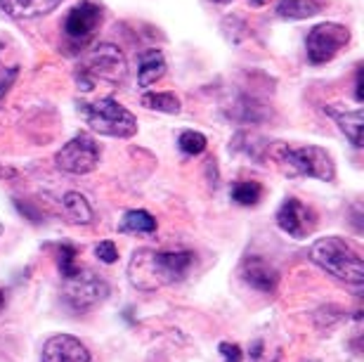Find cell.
Listing matches in <instances>:
<instances>
[{
    "label": "cell",
    "mask_w": 364,
    "mask_h": 362,
    "mask_svg": "<svg viewBox=\"0 0 364 362\" xmlns=\"http://www.w3.org/2000/svg\"><path fill=\"white\" fill-rule=\"evenodd\" d=\"M81 112L85 114L88 126L100 135L133 137L137 133L135 117L112 97L100 100V102H92V105H81Z\"/></svg>",
    "instance_id": "obj_5"
},
{
    "label": "cell",
    "mask_w": 364,
    "mask_h": 362,
    "mask_svg": "<svg viewBox=\"0 0 364 362\" xmlns=\"http://www.w3.org/2000/svg\"><path fill=\"white\" fill-rule=\"evenodd\" d=\"M178 144L185 154L194 156V154H201V151L206 149V137H203V133H196V130H185V133L180 135Z\"/></svg>",
    "instance_id": "obj_21"
},
{
    "label": "cell",
    "mask_w": 364,
    "mask_h": 362,
    "mask_svg": "<svg viewBox=\"0 0 364 362\" xmlns=\"http://www.w3.org/2000/svg\"><path fill=\"white\" fill-rule=\"evenodd\" d=\"M242 277H244L246 284H251L253 289L265 292V294L274 292L277 284H279V275H277V270L267 263V260L258 258V256L249 258L242 265Z\"/></svg>",
    "instance_id": "obj_12"
},
{
    "label": "cell",
    "mask_w": 364,
    "mask_h": 362,
    "mask_svg": "<svg viewBox=\"0 0 364 362\" xmlns=\"http://www.w3.org/2000/svg\"><path fill=\"white\" fill-rule=\"evenodd\" d=\"M0 308H3V292H0Z\"/></svg>",
    "instance_id": "obj_28"
},
{
    "label": "cell",
    "mask_w": 364,
    "mask_h": 362,
    "mask_svg": "<svg viewBox=\"0 0 364 362\" xmlns=\"http://www.w3.org/2000/svg\"><path fill=\"white\" fill-rule=\"evenodd\" d=\"M355 97H358V102H362V69H358V95H355Z\"/></svg>",
    "instance_id": "obj_25"
},
{
    "label": "cell",
    "mask_w": 364,
    "mask_h": 362,
    "mask_svg": "<svg viewBox=\"0 0 364 362\" xmlns=\"http://www.w3.org/2000/svg\"><path fill=\"white\" fill-rule=\"evenodd\" d=\"M348 41H350V31L341 24H333V21H322V24L312 26V31L308 33V60L312 64H324L333 60V55L341 53Z\"/></svg>",
    "instance_id": "obj_7"
},
{
    "label": "cell",
    "mask_w": 364,
    "mask_h": 362,
    "mask_svg": "<svg viewBox=\"0 0 364 362\" xmlns=\"http://www.w3.org/2000/svg\"><path fill=\"white\" fill-rule=\"evenodd\" d=\"M322 12L319 0H279L277 3V14L284 19H310Z\"/></svg>",
    "instance_id": "obj_16"
},
{
    "label": "cell",
    "mask_w": 364,
    "mask_h": 362,
    "mask_svg": "<svg viewBox=\"0 0 364 362\" xmlns=\"http://www.w3.org/2000/svg\"><path fill=\"white\" fill-rule=\"evenodd\" d=\"M194 265L192 251H156L140 249L133 253L128 265V280L135 289L154 292L159 287L176 284L185 280Z\"/></svg>",
    "instance_id": "obj_1"
},
{
    "label": "cell",
    "mask_w": 364,
    "mask_h": 362,
    "mask_svg": "<svg viewBox=\"0 0 364 362\" xmlns=\"http://www.w3.org/2000/svg\"><path fill=\"white\" fill-rule=\"evenodd\" d=\"M274 159L279 161L291 176H305L317 180H333L336 166L331 156L322 147H289V144H274Z\"/></svg>",
    "instance_id": "obj_4"
},
{
    "label": "cell",
    "mask_w": 364,
    "mask_h": 362,
    "mask_svg": "<svg viewBox=\"0 0 364 362\" xmlns=\"http://www.w3.org/2000/svg\"><path fill=\"white\" fill-rule=\"evenodd\" d=\"M102 10L100 3L95 0H81L76 7H71V12L67 14L64 19V33L71 43H78V46H85L92 33L97 31L100 24H102Z\"/></svg>",
    "instance_id": "obj_9"
},
{
    "label": "cell",
    "mask_w": 364,
    "mask_h": 362,
    "mask_svg": "<svg viewBox=\"0 0 364 362\" xmlns=\"http://www.w3.org/2000/svg\"><path fill=\"white\" fill-rule=\"evenodd\" d=\"M43 362H90L88 348L71 334H57L43 346Z\"/></svg>",
    "instance_id": "obj_11"
},
{
    "label": "cell",
    "mask_w": 364,
    "mask_h": 362,
    "mask_svg": "<svg viewBox=\"0 0 364 362\" xmlns=\"http://www.w3.org/2000/svg\"><path fill=\"white\" fill-rule=\"evenodd\" d=\"M329 117L338 123V128L343 130L346 133V137L350 140L355 147H362L364 144V137H362V112H341V110H336V107H326L324 110Z\"/></svg>",
    "instance_id": "obj_14"
},
{
    "label": "cell",
    "mask_w": 364,
    "mask_h": 362,
    "mask_svg": "<svg viewBox=\"0 0 364 362\" xmlns=\"http://www.w3.org/2000/svg\"><path fill=\"white\" fill-rule=\"evenodd\" d=\"M277 223L287 235H291L294 240H305L315 233L317 228V215L310 211L303 201L298 199H287L277 213Z\"/></svg>",
    "instance_id": "obj_10"
},
{
    "label": "cell",
    "mask_w": 364,
    "mask_h": 362,
    "mask_svg": "<svg viewBox=\"0 0 364 362\" xmlns=\"http://www.w3.org/2000/svg\"><path fill=\"white\" fill-rule=\"evenodd\" d=\"M166 74V60L164 53L159 50H147L140 57V69H137V85L140 88H149L151 83L159 81Z\"/></svg>",
    "instance_id": "obj_15"
},
{
    "label": "cell",
    "mask_w": 364,
    "mask_h": 362,
    "mask_svg": "<svg viewBox=\"0 0 364 362\" xmlns=\"http://www.w3.org/2000/svg\"><path fill=\"white\" fill-rule=\"evenodd\" d=\"M249 3H251L253 7H263V5H265V0H249Z\"/></svg>",
    "instance_id": "obj_26"
},
{
    "label": "cell",
    "mask_w": 364,
    "mask_h": 362,
    "mask_svg": "<svg viewBox=\"0 0 364 362\" xmlns=\"http://www.w3.org/2000/svg\"><path fill=\"white\" fill-rule=\"evenodd\" d=\"M128 76V62L123 53L116 46H105L95 48L92 53L85 57L78 67V76H76V83L78 88L83 92L92 90L97 83H112V85H119L123 83V78Z\"/></svg>",
    "instance_id": "obj_3"
},
{
    "label": "cell",
    "mask_w": 364,
    "mask_h": 362,
    "mask_svg": "<svg viewBox=\"0 0 364 362\" xmlns=\"http://www.w3.org/2000/svg\"><path fill=\"white\" fill-rule=\"evenodd\" d=\"M64 208H67L69 220L76 223V225H88V223H92V208L83 194L67 192L64 194Z\"/></svg>",
    "instance_id": "obj_17"
},
{
    "label": "cell",
    "mask_w": 364,
    "mask_h": 362,
    "mask_svg": "<svg viewBox=\"0 0 364 362\" xmlns=\"http://www.w3.org/2000/svg\"><path fill=\"white\" fill-rule=\"evenodd\" d=\"M260 194H263V187H260L258 183H237L235 187H232V199L237 201V204L242 206H253L260 201Z\"/></svg>",
    "instance_id": "obj_20"
},
{
    "label": "cell",
    "mask_w": 364,
    "mask_h": 362,
    "mask_svg": "<svg viewBox=\"0 0 364 362\" xmlns=\"http://www.w3.org/2000/svg\"><path fill=\"white\" fill-rule=\"evenodd\" d=\"M142 105L147 110H156L164 114H178L180 112V100L173 95V92H147L142 97Z\"/></svg>",
    "instance_id": "obj_19"
},
{
    "label": "cell",
    "mask_w": 364,
    "mask_h": 362,
    "mask_svg": "<svg viewBox=\"0 0 364 362\" xmlns=\"http://www.w3.org/2000/svg\"><path fill=\"white\" fill-rule=\"evenodd\" d=\"M119 230L126 235H149L156 230V218L147 211H128L123 215Z\"/></svg>",
    "instance_id": "obj_18"
},
{
    "label": "cell",
    "mask_w": 364,
    "mask_h": 362,
    "mask_svg": "<svg viewBox=\"0 0 364 362\" xmlns=\"http://www.w3.org/2000/svg\"><path fill=\"white\" fill-rule=\"evenodd\" d=\"M57 169L71 176H85L100 164V147L92 135H78L57 151Z\"/></svg>",
    "instance_id": "obj_8"
},
{
    "label": "cell",
    "mask_w": 364,
    "mask_h": 362,
    "mask_svg": "<svg viewBox=\"0 0 364 362\" xmlns=\"http://www.w3.org/2000/svg\"><path fill=\"white\" fill-rule=\"evenodd\" d=\"M107 296H109V284L90 270H81L78 267L74 275L64 277L62 299L76 313H88V310L97 308L100 303L107 301Z\"/></svg>",
    "instance_id": "obj_6"
},
{
    "label": "cell",
    "mask_w": 364,
    "mask_h": 362,
    "mask_svg": "<svg viewBox=\"0 0 364 362\" xmlns=\"http://www.w3.org/2000/svg\"><path fill=\"white\" fill-rule=\"evenodd\" d=\"M78 270L76 265V249L71 244H62L60 246V272L62 277H69Z\"/></svg>",
    "instance_id": "obj_22"
},
{
    "label": "cell",
    "mask_w": 364,
    "mask_h": 362,
    "mask_svg": "<svg viewBox=\"0 0 364 362\" xmlns=\"http://www.w3.org/2000/svg\"><path fill=\"white\" fill-rule=\"evenodd\" d=\"M213 3H218V5H225V3H232V0H213Z\"/></svg>",
    "instance_id": "obj_27"
},
{
    "label": "cell",
    "mask_w": 364,
    "mask_h": 362,
    "mask_svg": "<svg viewBox=\"0 0 364 362\" xmlns=\"http://www.w3.org/2000/svg\"><path fill=\"white\" fill-rule=\"evenodd\" d=\"M95 256H97L102 263H116V260H119V251H116L114 242H100L97 249H95Z\"/></svg>",
    "instance_id": "obj_23"
},
{
    "label": "cell",
    "mask_w": 364,
    "mask_h": 362,
    "mask_svg": "<svg viewBox=\"0 0 364 362\" xmlns=\"http://www.w3.org/2000/svg\"><path fill=\"white\" fill-rule=\"evenodd\" d=\"M220 356L225 362H242V348L237 344H220Z\"/></svg>",
    "instance_id": "obj_24"
},
{
    "label": "cell",
    "mask_w": 364,
    "mask_h": 362,
    "mask_svg": "<svg viewBox=\"0 0 364 362\" xmlns=\"http://www.w3.org/2000/svg\"><path fill=\"white\" fill-rule=\"evenodd\" d=\"M312 263L319 265L341 282L360 287L364 282V260L350 244L341 237H322L310 249Z\"/></svg>",
    "instance_id": "obj_2"
},
{
    "label": "cell",
    "mask_w": 364,
    "mask_h": 362,
    "mask_svg": "<svg viewBox=\"0 0 364 362\" xmlns=\"http://www.w3.org/2000/svg\"><path fill=\"white\" fill-rule=\"evenodd\" d=\"M0 233H3V225H0Z\"/></svg>",
    "instance_id": "obj_29"
},
{
    "label": "cell",
    "mask_w": 364,
    "mask_h": 362,
    "mask_svg": "<svg viewBox=\"0 0 364 362\" xmlns=\"http://www.w3.org/2000/svg\"><path fill=\"white\" fill-rule=\"evenodd\" d=\"M62 0H0V7L12 19H38L60 7Z\"/></svg>",
    "instance_id": "obj_13"
}]
</instances>
